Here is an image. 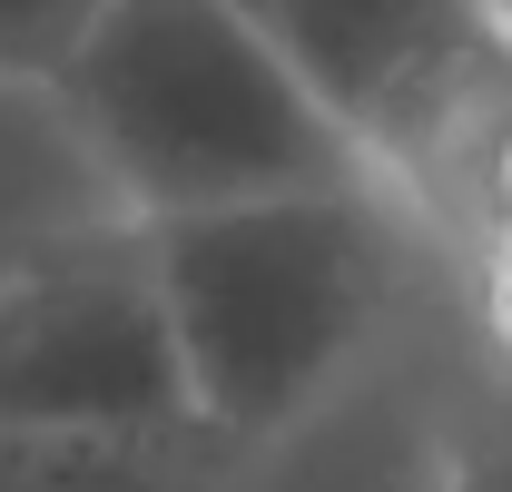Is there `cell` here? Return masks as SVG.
Instances as JSON below:
<instances>
[{
  "label": "cell",
  "instance_id": "4",
  "mask_svg": "<svg viewBox=\"0 0 512 492\" xmlns=\"http://www.w3.org/2000/svg\"><path fill=\"white\" fill-rule=\"evenodd\" d=\"M197 424L148 227H69L0 256V433H158Z\"/></svg>",
  "mask_w": 512,
  "mask_h": 492
},
{
  "label": "cell",
  "instance_id": "6",
  "mask_svg": "<svg viewBox=\"0 0 512 492\" xmlns=\"http://www.w3.org/2000/svg\"><path fill=\"white\" fill-rule=\"evenodd\" d=\"M473 276H483V325H493V345L512 355V256H473Z\"/></svg>",
  "mask_w": 512,
  "mask_h": 492
},
{
  "label": "cell",
  "instance_id": "5",
  "mask_svg": "<svg viewBox=\"0 0 512 492\" xmlns=\"http://www.w3.org/2000/svg\"><path fill=\"white\" fill-rule=\"evenodd\" d=\"M99 0H0V79H50Z\"/></svg>",
  "mask_w": 512,
  "mask_h": 492
},
{
  "label": "cell",
  "instance_id": "8",
  "mask_svg": "<svg viewBox=\"0 0 512 492\" xmlns=\"http://www.w3.org/2000/svg\"><path fill=\"white\" fill-rule=\"evenodd\" d=\"M483 10H493V30H503V40H512V0H483Z\"/></svg>",
  "mask_w": 512,
  "mask_h": 492
},
{
  "label": "cell",
  "instance_id": "2",
  "mask_svg": "<svg viewBox=\"0 0 512 492\" xmlns=\"http://www.w3.org/2000/svg\"><path fill=\"white\" fill-rule=\"evenodd\" d=\"M40 89L138 227L286 187H365L345 138L227 0H99Z\"/></svg>",
  "mask_w": 512,
  "mask_h": 492
},
{
  "label": "cell",
  "instance_id": "1",
  "mask_svg": "<svg viewBox=\"0 0 512 492\" xmlns=\"http://www.w3.org/2000/svg\"><path fill=\"white\" fill-rule=\"evenodd\" d=\"M188 414L217 443H276L365 365L394 306V207L375 187H286L197 217H148Z\"/></svg>",
  "mask_w": 512,
  "mask_h": 492
},
{
  "label": "cell",
  "instance_id": "7",
  "mask_svg": "<svg viewBox=\"0 0 512 492\" xmlns=\"http://www.w3.org/2000/svg\"><path fill=\"white\" fill-rule=\"evenodd\" d=\"M453 492H512V433L493 443V453H473V463H463V483H453Z\"/></svg>",
  "mask_w": 512,
  "mask_h": 492
},
{
  "label": "cell",
  "instance_id": "3",
  "mask_svg": "<svg viewBox=\"0 0 512 492\" xmlns=\"http://www.w3.org/2000/svg\"><path fill=\"white\" fill-rule=\"evenodd\" d=\"M306 89L394 217L463 227V187L512 109V40L483 0H227Z\"/></svg>",
  "mask_w": 512,
  "mask_h": 492
}]
</instances>
